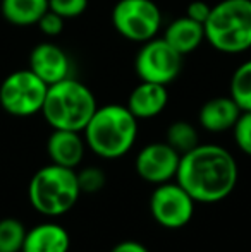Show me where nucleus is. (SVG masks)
I'll return each instance as SVG.
<instances>
[{"mask_svg": "<svg viewBox=\"0 0 251 252\" xmlns=\"http://www.w3.org/2000/svg\"><path fill=\"white\" fill-rule=\"evenodd\" d=\"M48 9L64 19H76L88 9V0H48Z\"/></svg>", "mask_w": 251, "mask_h": 252, "instance_id": "nucleus-23", "label": "nucleus"}, {"mask_svg": "<svg viewBox=\"0 0 251 252\" xmlns=\"http://www.w3.org/2000/svg\"><path fill=\"white\" fill-rule=\"evenodd\" d=\"M164 40L182 57L200 48L205 41V26L201 23L182 16L174 19L164 31Z\"/></svg>", "mask_w": 251, "mask_h": 252, "instance_id": "nucleus-16", "label": "nucleus"}, {"mask_svg": "<svg viewBox=\"0 0 251 252\" xmlns=\"http://www.w3.org/2000/svg\"><path fill=\"white\" fill-rule=\"evenodd\" d=\"M205 40L220 53L236 55L251 48V0H220L205 23Z\"/></svg>", "mask_w": 251, "mask_h": 252, "instance_id": "nucleus-4", "label": "nucleus"}, {"mask_svg": "<svg viewBox=\"0 0 251 252\" xmlns=\"http://www.w3.org/2000/svg\"><path fill=\"white\" fill-rule=\"evenodd\" d=\"M30 70L50 86L71 77L69 55L55 43H38L30 53Z\"/></svg>", "mask_w": 251, "mask_h": 252, "instance_id": "nucleus-11", "label": "nucleus"}, {"mask_svg": "<svg viewBox=\"0 0 251 252\" xmlns=\"http://www.w3.org/2000/svg\"><path fill=\"white\" fill-rule=\"evenodd\" d=\"M229 96L243 112H251V59L234 70L229 83Z\"/></svg>", "mask_w": 251, "mask_h": 252, "instance_id": "nucleus-19", "label": "nucleus"}, {"mask_svg": "<svg viewBox=\"0 0 251 252\" xmlns=\"http://www.w3.org/2000/svg\"><path fill=\"white\" fill-rule=\"evenodd\" d=\"M169 103L167 86L141 81L127 98V108L138 120L153 119L160 115Z\"/></svg>", "mask_w": 251, "mask_h": 252, "instance_id": "nucleus-12", "label": "nucleus"}, {"mask_svg": "<svg viewBox=\"0 0 251 252\" xmlns=\"http://www.w3.org/2000/svg\"><path fill=\"white\" fill-rule=\"evenodd\" d=\"M84 143L97 156L115 159L131 151L138 137V119L126 105L98 106L84 127Z\"/></svg>", "mask_w": 251, "mask_h": 252, "instance_id": "nucleus-2", "label": "nucleus"}, {"mask_svg": "<svg viewBox=\"0 0 251 252\" xmlns=\"http://www.w3.org/2000/svg\"><path fill=\"white\" fill-rule=\"evenodd\" d=\"M134 70L141 81L171 84L182 70V55L164 38H153L141 43L134 59Z\"/></svg>", "mask_w": 251, "mask_h": 252, "instance_id": "nucleus-8", "label": "nucleus"}, {"mask_svg": "<svg viewBox=\"0 0 251 252\" xmlns=\"http://www.w3.org/2000/svg\"><path fill=\"white\" fill-rule=\"evenodd\" d=\"M196 201L178 182H165L155 187L150 196V213L164 228L178 230L193 220Z\"/></svg>", "mask_w": 251, "mask_h": 252, "instance_id": "nucleus-9", "label": "nucleus"}, {"mask_svg": "<svg viewBox=\"0 0 251 252\" xmlns=\"http://www.w3.org/2000/svg\"><path fill=\"white\" fill-rule=\"evenodd\" d=\"M239 168L234 156L217 144H198L181 156L176 182L196 202L214 204L232 194L238 186Z\"/></svg>", "mask_w": 251, "mask_h": 252, "instance_id": "nucleus-1", "label": "nucleus"}, {"mask_svg": "<svg viewBox=\"0 0 251 252\" xmlns=\"http://www.w3.org/2000/svg\"><path fill=\"white\" fill-rule=\"evenodd\" d=\"M97 108V98L90 88L67 77L48 86L41 113L52 129L83 132Z\"/></svg>", "mask_w": 251, "mask_h": 252, "instance_id": "nucleus-3", "label": "nucleus"}, {"mask_svg": "<svg viewBox=\"0 0 251 252\" xmlns=\"http://www.w3.org/2000/svg\"><path fill=\"white\" fill-rule=\"evenodd\" d=\"M165 143L182 156L200 144V136H198L196 127L191 122L176 120L169 126L165 132Z\"/></svg>", "mask_w": 251, "mask_h": 252, "instance_id": "nucleus-18", "label": "nucleus"}, {"mask_svg": "<svg viewBox=\"0 0 251 252\" xmlns=\"http://www.w3.org/2000/svg\"><path fill=\"white\" fill-rule=\"evenodd\" d=\"M71 237L62 225L45 221L28 230L21 252H69Z\"/></svg>", "mask_w": 251, "mask_h": 252, "instance_id": "nucleus-15", "label": "nucleus"}, {"mask_svg": "<svg viewBox=\"0 0 251 252\" xmlns=\"http://www.w3.org/2000/svg\"><path fill=\"white\" fill-rule=\"evenodd\" d=\"M48 10V0H2L0 12L14 26H33Z\"/></svg>", "mask_w": 251, "mask_h": 252, "instance_id": "nucleus-17", "label": "nucleus"}, {"mask_svg": "<svg viewBox=\"0 0 251 252\" xmlns=\"http://www.w3.org/2000/svg\"><path fill=\"white\" fill-rule=\"evenodd\" d=\"M110 252H150L146 246H143L138 240H122V242L115 244L110 249Z\"/></svg>", "mask_w": 251, "mask_h": 252, "instance_id": "nucleus-26", "label": "nucleus"}, {"mask_svg": "<svg viewBox=\"0 0 251 252\" xmlns=\"http://www.w3.org/2000/svg\"><path fill=\"white\" fill-rule=\"evenodd\" d=\"M86 143L76 130L54 129L47 141V153L52 163L67 168H76L84 158Z\"/></svg>", "mask_w": 251, "mask_h": 252, "instance_id": "nucleus-13", "label": "nucleus"}, {"mask_svg": "<svg viewBox=\"0 0 251 252\" xmlns=\"http://www.w3.org/2000/svg\"><path fill=\"white\" fill-rule=\"evenodd\" d=\"M210 12H212V5H208L203 0H193V2H189V5L186 7V16H188L189 19L196 21V23H201L203 26H205V23H207L208 16H210Z\"/></svg>", "mask_w": 251, "mask_h": 252, "instance_id": "nucleus-25", "label": "nucleus"}, {"mask_svg": "<svg viewBox=\"0 0 251 252\" xmlns=\"http://www.w3.org/2000/svg\"><path fill=\"white\" fill-rule=\"evenodd\" d=\"M179 161H181V155L165 141L150 143L138 153L134 159V170L144 182L160 186L176 179Z\"/></svg>", "mask_w": 251, "mask_h": 252, "instance_id": "nucleus-10", "label": "nucleus"}, {"mask_svg": "<svg viewBox=\"0 0 251 252\" xmlns=\"http://www.w3.org/2000/svg\"><path fill=\"white\" fill-rule=\"evenodd\" d=\"M48 84L33 70H14L0 84V106L12 117H31L43 108Z\"/></svg>", "mask_w": 251, "mask_h": 252, "instance_id": "nucleus-6", "label": "nucleus"}, {"mask_svg": "<svg viewBox=\"0 0 251 252\" xmlns=\"http://www.w3.org/2000/svg\"><path fill=\"white\" fill-rule=\"evenodd\" d=\"M243 110L231 96H217L205 101L198 113V122L208 132L232 130Z\"/></svg>", "mask_w": 251, "mask_h": 252, "instance_id": "nucleus-14", "label": "nucleus"}, {"mask_svg": "<svg viewBox=\"0 0 251 252\" xmlns=\"http://www.w3.org/2000/svg\"><path fill=\"white\" fill-rule=\"evenodd\" d=\"M110 19L114 30L134 43L153 40L162 28V12L153 0H119Z\"/></svg>", "mask_w": 251, "mask_h": 252, "instance_id": "nucleus-7", "label": "nucleus"}, {"mask_svg": "<svg viewBox=\"0 0 251 252\" xmlns=\"http://www.w3.org/2000/svg\"><path fill=\"white\" fill-rule=\"evenodd\" d=\"M232 134L239 150L251 156V112H241L238 122L232 127Z\"/></svg>", "mask_w": 251, "mask_h": 252, "instance_id": "nucleus-22", "label": "nucleus"}, {"mask_svg": "<svg viewBox=\"0 0 251 252\" xmlns=\"http://www.w3.org/2000/svg\"><path fill=\"white\" fill-rule=\"evenodd\" d=\"M77 184H79L81 194H95L100 192L107 184V177H105L104 170L98 166H86V168L76 172Z\"/></svg>", "mask_w": 251, "mask_h": 252, "instance_id": "nucleus-21", "label": "nucleus"}, {"mask_svg": "<svg viewBox=\"0 0 251 252\" xmlns=\"http://www.w3.org/2000/svg\"><path fill=\"white\" fill-rule=\"evenodd\" d=\"M26 233L28 230L21 220H0V252H21Z\"/></svg>", "mask_w": 251, "mask_h": 252, "instance_id": "nucleus-20", "label": "nucleus"}, {"mask_svg": "<svg viewBox=\"0 0 251 252\" xmlns=\"http://www.w3.org/2000/svg\"><path fill=\"white\" fill-rule=\"evenodd\" d=\"M64 24H66V19L61 17L59 14H55L54 10L48 9L43 16L40 17V21L36 23L38 30L48 38L59 36V34L64 31Z\"/></svg>", "mask_w": 251, "mask_h": 252, "instance_id": "nucleus-24", "label": "nucleus"}, {"mask_svg": "<svg viewBox=\"0 0 251 252\" xmlns=\"http://www.w3.org/2000/svg\"><path fill=\"white\" fill-rule=\"evenodd\" d=\"M28 196L31 206L48 218L66 215L81 196L76 170L55 163L41 166L31 177Z\"/></svg>", "mask_w": 251, "mask_h": 252, "instance_id": "nucleus-5", "label": "nucleus"}]
</instances>
